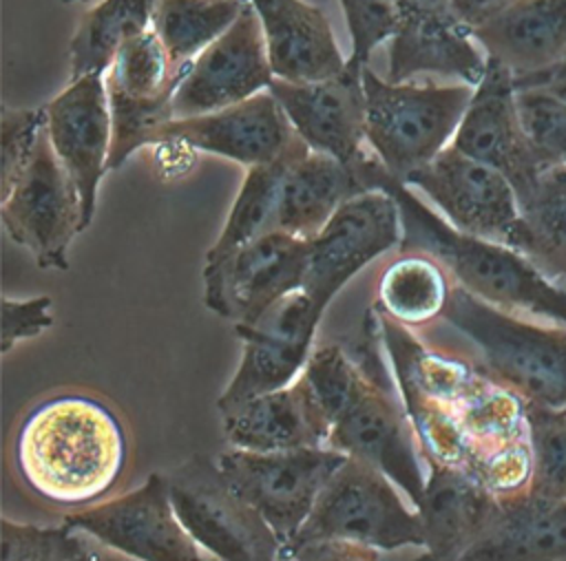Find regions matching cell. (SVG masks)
<instances>
[{
  "label": "cell",
  "instance_id": "cell-14",
  "mask_svg": "<svg viewBox=\"0 0 566 561\" xmlns=\"http://www.w3.org/2000/svg\"><path fill=\"white\" fill-rule=\"evenodd\" d=\"M402 223L396 199L367 190L345 201L310 239L303 287L321 311L367 263L400 245Z\"/></svg>",
  "mask_w": 566,
  "mask_h": 561
},
{
  "label": "cell",
  "instance_id": "cell-29",
  "mask_svg": "<svg viewBox=\"0 0 566 561\" xmlns=\"http://www.w3.org/2000/svg\"><path fill=\"white\" fill-rule=\"evenodd\" d=\"M524 232L517 252L548 278H566V166L548 163L520 197Z\"/></svg>",
  "mask_w": 566,
  "mask_h": 561
},
{
  "label": "cell",
  "instance_id": "cell-31",
  "mask_svg": "<svg viewBox=\"0 0 566 561\" xmlns=\"http://www.w3.org/2000/svg\"><path fill=\"white\" fill-rule=\"evenodd\" d=\"M447 269L424 252H402L378 280V307L394 320L418 327L438 316L451 294Z\"/></svg>",
  "mask_w": 566,
  "mask_h": 561
},
{
  "label": "cell",
  "instance_id": "cell-35",
  "mask_svg": "<svg viewBox=\"0 0 566 561\" xmlns=\"http://www.w3.org/2000/svg\"><path fill=\"white\" fill-rule=\"evenodd\" d=\"M526 417L533 453L526 490L551 501L566 499V411L526 402Z\"/></svg>",
  "mask_w": 566,
  "mask_h": 561
},
{
  "label": "cell",
  "instance_id": "cell-45",
  "mask_svg": "<svg viewBox=\"0 0 566 561\" xmlns=\"http://www.w3.org/2000/svg\"><path fill=\"white\" fill-rule=\"evenodd\" d=\"M62 2H66V4H71V2H88V0H62Z\"/></svg>",
  "mask_w": 566,
  "mask_h": 561
},
{
  "label": "cell",
  "instance_id": "cell-28",
  "mask_svg": "<svg viewBox=\"0 0 566 561\" xmlns=\"http://www.w3.org/2000/svg\"><path fill=\"white\" fill-rule=\"evenodd\" d=\"M305 146L307 141L296 133L292 144L276 159L248 168V174L230 208L228 221L219 239L206 254V265L221 263L245 243L254 241L256 236L270 230H276V210L281 201L285 172L294 161V157Z\"/></svg>",
  "mask_w": 566,
  "mask_h": 561
},
{
  "label": "cell",
  "instance_id": "cell-36",
  "mask_svg": "<svg viewBox=\"0 0 566 561\" xmlns=\"http://www.w3.org/2000/svg\"><path fill=\"white\" fill-rule=\"evenodd\" d=\"M524 130L544 163L566 166V102L539 86L517 88Z\"/></svg>",
  "mask_w": 566,
  "mask_h": 561
},
{
  "label": "cell",
  "instance_id": "cell-4",
  "mask_svg": "<svg viewBox=\"0 0 566 561\" xmlns=\"http://www.w3.org/2000/svg\"><path fill=\"white\" fill-rule=\"evenodd\" d=\"M442 318L482 356V364L526 402L566 411V327L500 309L453 285Z\"/></svg>",
  "mask_w": 566,
  "mask_h": 561
},
{
  "label": "cell",
  "instance_id": "cell-22",
  "mask_svg": "<svg viewBox=\"0 0 566 561\" xmlns=\"http://www.w3.org/2000/svg\"><path fill=\"white\" fill-rule=\"evenodd\" d=\"M263 27L274 77L287 82H321L345 71L325 11L305 0H248Z\"/></svg>",
  "mask_w": 566,
  "mask_h": 561
},
{
  "label": "cell",
  "instance_id": "cell-37",
  "mask_svg": "<svg viewBox=\"0 0 566 561\" xmlns=\"http://www.w3.org/2000/svg\"><path fill=\"white\" fill-rule=\"evenodd\" d=\"M46 126L44 108H2L0 117V194L4 197L24 168L29 166L38 146L40 133Z\"/></svg>",
  "mask_w": 566,
  "mask_h": 561
},
{
  "label": "cell",
  "instance_id": "cell-12",
  "mask_svg": "<svg viewBox=\"0 0 566 561\" xmlns=\"http://www.w3.org/2000/svg\"><path fill=\"white\" fill-rule=\"evenodd\" d=\"M363 66L347 60L340 75L321 82H287L274 77L270 93L283 106L294 130L310 148L345 163L369 190V177L378 166V155L365 135V88Z\"/></svg>",
  "mask_w": 566,
  "mask_h": 561
},
{
  "label": "cell",
  "instance_id": "cell-3",
  "mask_svg": "<svg viewBox=\"0 0 566 561\" xmlns=\"http://www.w3.org/2000/svg\"><path fill=\"white\" fill-rule=\"evenodd\" d=\"M376 190L389 192L400 210L402 252H424L478 298L537 320L566 327V292L515 247L455 230L424 205L387 166L376 177Z\"/></svg>",
  "mask_w": 566,
  "mask_h": 561
},
{
  "label": "cell",
  "instance_id": "cell-39",
  "mask_svg": "<svg viewBox=\"0 0 566 561\" xmlns=\"http://www.w3.org/2000/svg\"><path fill=\"white\" fill-rule=\"evenodd\" d=\"M51 325H53V314H51L49 296H35L27 300L4 298L2 300V353H9V349L24 338H35Z\"/></svg>",
  "mask_w": 566,
  "mask_h": 561
},
{
  "label": "cell",
  "instance_id": "cell-7",
  "mask_svg": "<svg viewBox=\"0 0 566 561\" xmlns=\"http://www.w3.org/2000/svg\"><path fill=\"white\" fill-rule=\"evenodd\" d=\"M314 539L352 541L378 552L405 546L424 548L418 510L402 504L385 473L349 455L318 493L294 539L283 546Z\"/></svg>",
  "mask_w": 566,
  "mask_h": 561
},
{
  "label": "cell",
  "instance_id": "cell-30",
  "mask_svg": "<svg viewBox=\"0 0 566 561\" xmlns=\"http://www.w3.org/2000/svg\"><path fill=\"white\" fill-rule=\"evenodd\" d=\"M157 0H102L88 9L71 38V80L106 73L119 46L150 29Z\"/></svg>",
  "mask_w": 566,
  "mask_h": 561
},
{
  "label": "cell",
  "instance_id": "cell-42",
  "mask_svg": "<svg viewBox=\"0 0 566 561\" xmlns=\"http://www.w3.org/2000/svg\"><path fill=\"white\" fill-rule=\"evenodd\" d=\"M515 86L517 88L539 86V88L555 93L557 97H562L566 102V55L544 71H537V73H531L524 77H515Z\"/></svg>",
  "mask_w": 566,
  "mask_h": 561
},
{
  "label": "cell",
  "instance_id": "cell-41",
  "mask_svg": "<svg viewBox=\"0 0 566 561\" xmlns=\"http://www.w3.org/2000/svg\"><path fill=\"white\" fill-rule=\"evenodd\" d=\"M513 2L515 0H449V7L455 18L473 33V29L486 24Z\"/></svg>",
  "mask_w": 566,
  "mask_h": 561
},
{
  "label": "cell",
  "instance_id": "cell-16",
  "mask_svg": "<svg viewBox=\"0 0 566 561\" xmlns=\"http://www.w3.org/2000/svg\"><path fill=\"white\" fill-rule=\"evenodd\" d=\"M106 548L148 561H199V543L181 526L168 490V475L153 473L146 484L111 501H97L64 517Z\"/></svg>",
  "mask_w": 566,
  "mask_h": 561
},
{
  "label": "cell",
  "instance_id": "cell-13",
  "mask_svg": "<svg viewBox=\"0 0 566 561\" xmlns=\"http://www.w3.org/2000/svg\"><path fill=\"white\" fill-rule=\"evenodd\" d=\"M323 311L305 289L274 300L256 320L234 322L243 342L234 378L217 400L223 413L245 400L281 389L303 371Z\"/></svg>",
  "mask_w": 566,
  "mask_h": 561
},
{
  "label": "cell",
  "instance_id": "cell-32",
  "mask_svg": "<svg viewBox=\"0 0 566 561\" xmlns=\"http://www.w3.org/2000/svg\"><path fill=\"white\" fill-rule=\"evenodd\" d=\"M248 0H157L153 31L170 62L186 68L210 42L232 27Z\"/></svg>",
  "mask_w": 566,
  "mask_h": 561
},
{
  "label": "cell",
  "instance_id": "cell-15",
  "mask_svg": "<svg viewBox=\"0 0 566 561\" xmlns=\"http://www.w3.org/2000/svg\"><path fill=\"white\" fill-rule=\"evenodd\" d=\"M310 241L270 230L221 263L203 267L206 307L234 322L256 320L274 300L301 289Z\"/></svg>",
  "mask_w": 566,
  "mask_h": 561
},
{
  "label": "cell",
  "instance_id": "cell-27",
  "mask_svg": "<svg viewBox=\"0 0 566 561\" xmlns=\"http://www.w3.org/2000/svg\"><path fill=\"white\" fill-rule=\"evenodd\" d=\"M467 559H566V499L551 501L526 488L502 495Z\"/></svg>",
  "mask_w": 566,
  "mask_h": 561
},
{
  "label": "cell",
  "instance_id": "cell-10",
  "mask_svg": "<svg viewBox=\"0 0 566 561\" xmlns=\"http://www.w3.org/2000/svg\"><path fill=\"white\" fill-rule=\"evenodd\" d=\"M422 190L460 232L520 247L524 216L513 183L495 168L449 144L405 179Z\"/></svg>",
  "mask_w": 566,
  "mask_h": 561
},
{
  "label": "cell",
  "instance_id": "cell-23",
  "mask_svg": "<svg viewBox=\"0 0 566 561\" xmlns=\"http://www.w3.org/2000/svg\"><path fill=\"white\" fill-rule=\"evenodd\" d=\"M427 468L424 495L418 506L424 557L467 559L489 530L500 497L458 468L436 462H427Z\"/></svg>",
  "mask_w": 566,
  "mask_h": 561
},
{
  "label": "cell",
  "instance_id": "cell-25",
  "mask_svg": "<svg viewBox=\"0 0 566 561\" xmlns=\"http://www.w3.org/2000/svg\"><path fill=\"white\" fill-rule=\"evenodd\" d=\"M473 38L513 77L544 71L566 55V0H515Z\"/></svg>",
  "mask_w": 566,
  "mask_h": 561
},
{
  "label": "cell",
  "instance_id": "cell-21",
  "mask_svg": "<svg viewBox=\"0 0 566 561\" xmlns=\"http://www.w3.org/2000/svg\"><path fill=\"white\" fill-rule=\"evenodd\" d=\"M484 71L486 55L451 9H402L389 46V82L438 73L478 86Z\"/></svg>",
  "mask_w": 566,
  "mask_h": 561
},
{
  "label": "cell",
  "instance_id": "cell-26",
  "mask_svg": "<svg viewBox=\"0 0 566 561\" xmlns=\"http://www.w3.org/2000/svg\"><path fill=\"white\" fill-rule=\"evenodd\" d=\"M360 192L367 190L345 163L305 146L285 172L276 230L310 241L345 201Z\"/></svg>",
  "mask_w": 566,
  "mask_h": 561
},
{
  "label": "cell",
  "instance_id": "cell-38",
  "mask_svg": "<svg viewBox=\"0 0 566 561\" xmlns=\"http://www.w3.org/2000/svg\"><path fill=\"white\" fill-rule=\"evenodd\" d=\"M352 35V60L367 64L371 51L389 40L402 18V0H340Z\"/></svg>",
  "mask_w": 566,
  "mask_h": 561
},
{
  "label": "cell",
  "instance_id": "cell-2",
  "mask_svg": "<svg viewBox=\"0 0 566 561\" xmlns=\"http://www.w3.org/2000/svg\"><path fill=\"white\" fill-rule=\"evenodd\" d=\"M13 455L33 495L55 506L84 508L117 484L126 466V433L102 400L62 393L24 415Z\"/></svg>",
  "mask_w": 566,
  "mask_h": 561
},
{
  "label": "cell",
  "instance_id": "cell-5",
  "mask_svg": "<svg viewBox=\"0 0 566 561\" xmlns=\"http://www.w3.org/2000/svg\"><path fill=\"white\" fill-rule=\"evenodd\" d=\"M358 358L365 373L356 393L332 424L327 446L385 473L407 493L418 510L427 484L422 473L424 457L396 380L389 373V362H385L387 356L378 336L374 307L365 314Z\"/></svg>",
  "mask_w": 566,
  "mask_h": 561
},
{
  "label": "cell",
  "instance_id": "cell-11",
  "mask_svg": "<svg viewBox=\"0 0 566 561\" xmlns=\"http://www.w3.org/2000/svg\"><path fill=\"white\" fill-rule=\"evenodd\" d=\"M2 223L40 269H69V245L82 232L80 190L55 155L46 126L15 186L0 197Z\"/></svg>",
  "mask_w": 566,
  "mask_h": 561
},
{
  "label": "cell",
  "instance_id": "cell-34",
  "mask_svg": "<svg viewBox=\"0 0 566 561\" xmlns=\"http://www.w3.org/2000/svg\"><path fill=\"white\" fill-rule=\"evenodd\" d=\"M4 561H95L106 554L99 552L91 534L62 521L57 528L15 523L7 517L0 521Z\"/></svg>",
  "mask_w": 566,
  "mask_h": 561
},
{
  "label": "cell",
  "instance_id": "cell-20",
  "mask_svg": "<svg viewBox=\"0 0 566 561\" xmlns=\"http://www.w3.org/2000/svg\"><path fill=\"white\" fill-rule=\"evenodd\" d=\"M294 137L283 106L270 91H261L219 110L172 117L153 133L150 144H184L250 168L276 159Z\"/></svg>",
  "mask_w": 566,
  "mask_h": 561
},
{
  "label": "cell",
  "instance_id": "cell-19",
  "mask_svg": "<svg viewBox=\"0 0 566 561\" xmlns=\"http://www.w3.org/2000/svg\"><path fill=\"white\" fill-rule=\"evenodd\" d=\"M44 110L51 146L80 190L82 230H86L95 214L97 188L108 170L113 144V117L104 73L71 80Z\"/></svg>",
  "mask_w": 566,
  "mask_h": 561
},
{
  "label": "cell",
  "instance_id": "cell-8",
  "mask_svg": "<svg viewBox=\"0 0 566 561\" xmlns=\"http://www.w3.org/2000/svg\"><path fill=\"white\" fill-rule=\"evenodd\" d=\"M172 508L199 548L226 561L279 559L281 541L230 484L219 462L195 455L168 475Z\"/></svg>",
  "mask_w": 566,
  "mask_h": 561
},
{
  "label": "cell",
  "instance_id": "cell-40",
  "mask_svg": "<svg viewBox=\"0 0 566 561\" xmlns=\"http://www.w3.org/2000/svg\"><path fill=\"white\" fill-rule=\"evenodd\" d=\"M380 552L367 546H358L352 541L340 539H314L303 543L283 546L279 550V559L292 561V559H354V561H369L378 559Z\"/></svg>",
  "mask_w": 566,
  "mask_h": 561
},
{
  "label": "cell",
  "instance_id": "cell-44",
  "mask_svg": "<svg viewBox=\"0 0 566 561\" xmlns=\"http://www.w3.org/2000/svg\"><path fill=\"white\" fill-rule=\"evenodd\" d=\"M555 283H557V285H559V287L566 292V278H559V280H555Z\"/></svg>",
  "mask_w": 566,
  "mask_h": 561
},
{
  "label": "cell",
  "instance_id": "cell-18",
  "mask_svg": "<svg viewBox=\"0 0 566 561\" xmlns=\"http://www.w3.org/2000/svg\"><path fill=\"white\" fill-rule=\"evenodd\" d=\"M469 157L500 170L522 197L542 172L544 159L535 152L517 108V86L513 73L493 57L451 141Z\"/></svg>",
  "mask_w": 566,
  "mask_h": 561
},
{
  "label": "cell",
  "instance_id": "cell-9",
  "mask_svg": "<svg viewBox=\"0 0 566 561\" xmlns=\"http://www.w3.org/2000/svg\"><path fill=\"white\" fill-rule=\"evenodd\" d=\"M345 459L347 455L332 446L285 451L232 446L217 462L237 493L259 510L283 546L294 539L318 493Z\"/></svg>",
  "mask_w": 566,
  "mask_h": 561
},
{
  "label": "cell",
  "instance_id": "cell-17",
  "mask_svg": "<svg viewBox=\"0 0 566 561\" xmlns=\"http://www.w3.org/2000/svg\"><path fill=\"white\" fill-rule=\"evenodd\" d=\"M274 80L261 20L250 2L228 31L186 68L172 95V115L190 117L239 104Z\"/></svg>",
  "mask_w": 566,
  "mask_h": 561
},
{
  "label": "cell",
  "instance_id": "cell-43",
  "mask_svg": "<svg viewBox=\"0 0 566 561\" xmlns=\"http://www.w3.org/2000/svg\"><path fill=\"white\" fill-rule=\"evenodd\" d=\"M451 9L449 0H402V9Z\"/></svg>",
  "mask_w": 566,
  "mask_h": 561
},
{
  "label": "cell",
  "instance_id": "cell-33",
  "mask_svg": "<svg viewBox=\"0 0 566 561\" xmlns=\"http://www.w3.org/2000/svg\"><path fill=\"white\" fill-rule=\"evenodd\" d=\"M186 68H177L170 62L161 40L150 27L119 46L104 73L106 91L111 99L172 102Z\"/></svg>",
  "mask_w": 566,
  "mask_h": 561
},
{
  "label": "cell",
  "instance_id": "cell-24",
  "mask_svg": "<svg viewBox=\"0 0 566 561\" xmlns=\"http://www.w3.org/2000/svg\"><path fill=\"white\" fill-rule=\"evenodd\" d=\"M223 431L232 446L248 451H285L327 446L329 424L318 413L301 378L254 395L223 413Z\"/></svg>",
  "mask_w": 566,
  "mask_h": 561
},
{
  "label": "cell",
  "instance_id": "cell-6",
  "mask_svg": "<svg viewBox=\"0 0 566 561\" xmlns=\"http://www.w3.org/2000/svg\"><path fill=\"white\" fill-rule=\"evenodd\" d=\"M367 146L400 181L453 141L473 97L471 84H411L363 66Z\"/></svg>",
  "mask_w": 566,
  "mask_h": 561
},
{
  "label": "cell",
  "instance_id": "cell-1",
  "mask_svg": "<svg viewBox=\"0 0 566 561\" xmlns=\"http://www.w3.org/2000/svg\"><path fill=\"white\" fill-rule=\"evenodd\" d=\"M374 314L424 462L458 468L500 497L524 490L533 470L524 398L484 364L427 347L378 305Z\"/></svg>",
  "mask_w": 566,
  "mask_h": 561
}]
</instances>
